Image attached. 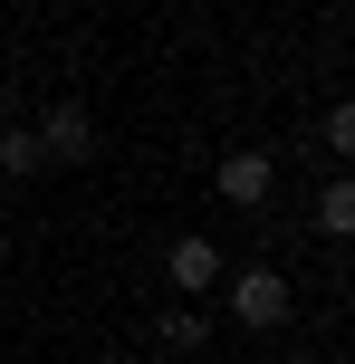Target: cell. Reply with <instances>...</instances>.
Masks as SVG:
<instances>
[{"mask_svg":"<svg viewBox=\"0 0 355 364\" xmlns=\"http://www.w3.org/2000/svg\"><path fill=\"white\" fill-rule=\"evenodd\" d=\"M221 307L240 316V326H260V336H269V326H288L298 288H288L279 269H231V278H221Z\"/></svg>","mask_w":355,"mask_h":364,"instance_id":"6da1fadb","label":"cell"},{"mask_svg":"<svg viewBox=\"0 0 355 364\" xmlns=\"http://www.w3.org/2000/svg\"><path fill=\"white\" fill-rule=\"evenodd\" d=\"M269 192H279V154H260V144L221 154V201H231V211H260Z\"/></svg>","mask_w":355,"mask_h":364,"instance_id":"7a4b0ae2","label":"cell"},{"mask_svg":"<svg viewBox=\"0 0 355 364\" xmlns=\"http://www.w3.org/2000/svg\"><path fill=\"white\" fill-rule=\"evenodd\" d=\"M38 144H48V164H96V115L58 96V106L38 115Z\"/></svg>","mask_w":355,"mask_h":364,"instance_id":"3957f363","label":"cell"},{"mask_svg":"<svg viewBox=\"0 0 355 364\" xmlns=\"http://www.w3.org/2000/svg\"><path fill=\"white\" fill-rule=\"evenodd\" d=\"M164 278H173V288H183V297H211V288H221V278H231V259L211 250L202 230H192V240H173V250H164Z\"/></svg>","mask_w":355,"mask_h":364,"instance_id":"277c9868","label":"cell"},{"mask_svg":"<svg viewBox=\"0 0 355 364\" xmlns=\"http://www.w3.org/2000/svg\"><path fill=\"white\" fill-rule=\"evenodd\" d=\"M154 336H164V355H202L211 346V307H202V297H173Z\"/></svg>","mask_w":355,"mask_h":364,"instance_id":"5b68a950","label":"cell"},{"mask_svg":"<svg viewBox=\"0 0 355 364\" xmlns=\"http://www.w3.org/2000/svg\"><path fill=\"white\" fill-rule=\"evenodd\" d=\"M317 230H327V240H355V173H337V182L317 192Z\"/></svg>","mask_w":355,"mask_h":364,"instance_id":"8992f818","label":"cell"},{"mask_svg":"<svg viewBox=\"0 0 355 364\" xmlns=\"http://www.w3.org/2000/svg\"><path fill=\"white\" fill-rule=\"evenodd\" d=\"M38 164H48V144H38V125H10V134H0V173H10V182H29Z\"/></svg>","mask_w":355,"mask_h":364,"instance_id":"52a82bcc","label":"cell"},{"mask_svg":"<svg viewBox=\"0 0 355 364\" xmlns=\"http://www.w3.org/2000/svg\"><path fill=\"white\" fill-rule=\"evenodd\" d=\"M317 144L337 154V164H355V96H346V106H327V125H317Z\"/></svg>","mask_w":355,"mask_h":364,"instance_id":"ba28073f","label":"cell"}]
</instances>
